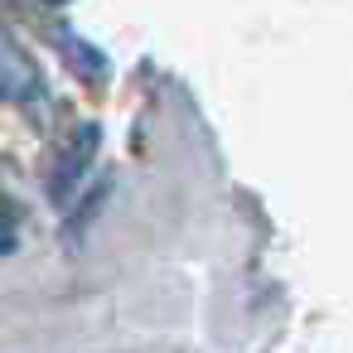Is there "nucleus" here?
<instances>
[{
	"mask_svg": "<svg viewBox=\"0 0 353 353\" xmlns=\"http://www.w3.org/2000/svg\"><path fill=\"white\" fill-rule=\"evenodd\" d=\"M97 141H102V131H97L92 121H83V126H73V131L63 136L59 160H54V170H49V189H54L59 203H68V199L78 194V184L88 179V165H92Z\"/></svg>",
	"mask_w": 353,
	"mask_h": 353,
	"instance_id": "f257e3e1",
	"label": "nucleus"
},
{
	"mask_svg": "<svg viewBox=\"0 0 353 353\" xmlns=\"http://www.w3.org/2000/svg\"><path fill=\"white\" fill-rule=\"evenodd\" d=\"M39 88H44L39 63L25 54V44L6 30V20H0V97H10V102H34Z\"/></svg>",
	"mask_w": 353,
	"mask_h": 353,
	"instance_id": "f03ea898",
	"label": "nucleus"
},
{
	"mask_svg": "<svg viewBox=\"0 0 353 353\" xmlns=\"http://www.w3.org/2000/svg\"><path fill=\"white\" fill-rule=\"evenodd\" d=\"M54 39H59L63 59L78 68V78H88V83H102V78H107V59H102L88 39H78L73 30H54Z\"/></svg>",
	"mask_w": 353,
	"mask_h": 353,
	"instance_id": "7ed1b4c3",
	"label": "nucleus"
},
{
	"mask_svg": "<svg viewBox=\"0 0 353 353\" xmlns=\"http://www.w3.org/2000/svg\"><path fill=\"white\" fill-rule=\"evenodd\" d=\"M20 247V232H15V213L6 208V203H0V256H10Z\"/></svg>",
	"mask_w": 353,
	"mask_h": 353,
	"instance_id": "20e7f679",
	"label": "nucleus"
}]
</instances>
